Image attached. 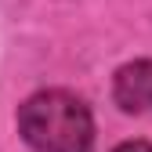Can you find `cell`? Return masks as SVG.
Segmentation results:
<instances>
[{
	"instance_id": "6da1fadb",
	"label": "cell",
	"mask_w": 152,
	"mask_h": 152,
	"mask_svg": "<svg viewBox=\"0 0 152 152\" xmlns=\"http://www.w3.org/2000/svg\"><path fill=\"white\" fill-rule=\"evenodd\" d=\"M18 130L36 152H91V109L69 91H40L22 105Z\"/></svg>"
},
{
	"instance_id": "7a4b0ae2",
	"label": "cell",
	"mask_w": 152,
	"mask_h": 152,
	"mask_svg": "<svg viewBox=\"0 0 152 152\" xmlns=\"http://www.w3.org/2000/svg\"><path fill=\"white\" fill-rule=\"evenodd\" d=\"M112 94L123 112H152V62L141 58V62L123 65L116 72Z\"/></svg>"
},
{
	"instance_id": "3957f363",
	"label": "cell",
	"mask_w": 152,
	"mask_h": 152,
	"mask_svg": "<svg viewBox=\"0 0 152 152\" xmlns=\"http://www.w3.org/2000/svg\"><path fill=\"white\" fill-rule=\"evenodd\" d=\"M112 152H152V145H145V141H123L120 148H112Z\"/></svg>"
}]
</instances>
